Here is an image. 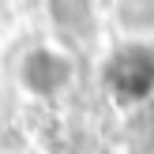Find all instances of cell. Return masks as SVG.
Segmentation results:
<instances>
[{
  "mask_svg": "<svg viewBox=\"0 0 154 154\" xmlns=\"http://www.w3.org/2000/svg\"><path fill=\"white\" fill-rule=\"evenodd\" d=\"M109 83L120 98H147L154 90V57L147 49H124L109 64Z\"/></svg>",
  "mask_w": 154,
  "mask_h": 154,
  "instance_id": "obj_1",
  "label": "cell"
},
{
  "mask_svg": "<svg viewBox=\"0 0 154 154\" xmlns=\"http://www.w3.org/2000/svg\"><path fill=\"white\" fill-rule=\"evenodd\" d=\"M68 83V60L53 49H34L23 60V87L34 94H53Z\"/></svg>",
  "mask_w": 154,
  "mask_h": 154,
  "instance_id": "obj_2",
  "label": "cell"
}]
</instances>
